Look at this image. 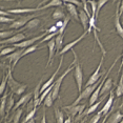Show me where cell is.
I'll list each match as a JSON object with an SVG mask.
<instances>
[{
  "mask_svg": "<svg viewBox=\"0 0 123 123\" xmlns=\"http://www.w3.org/2000/svg\"><path fill=\"white\" fill-rule=\"evenodd\" d=\"M72 53L75 57V72H74V78L76 80V83H77V87H78V91L79 93L82 92V85H83V71L81 68V65L78 61V57H77V54L74 49H72Z\"/></svg>",
  "mask_w": 123,
  "mask_h": 123,
  "instance_id": "obj_1",
  "label": "cell"
},
{
  "mask_svg": "<svg viewBox=\"0 0 123 123\" xmlns=\"http://www.w3.org/2000/svg\"><path fill=\"white\" fill-rule=\"evenodd\" d=\"M75 60L73 61V62L69 64V66H68V68L66 69L65 72L63 73L61 76L58 77V79L55 81V83H54V88H53V91H52V95H53V99H54V101L56 99L58 98V96H59V92H60V87H61V84H62V82H63V80H64V78H65L66 76H68V74L69 72H72L73 71V68H75Z\"/></svg>",
  "mask_w": 123,
  "mask_h": 123,
  "instance_id": "obj_2",
  "label": "cell"
},
{
  "mask_svg": "<svg viewBox=\"0 0 123 123\" xmlns=\"http://www.w3.org/2000/svg\"><path fill=\"white\" fill-rule=\"evenodd\" d=\"M12 72L10 73V77H9V81H7V85H9V87H10L11 91L13 92V94L22 95L24 92H25L27 85L26 84H22V83L18 82L16 79H14V77L12 75Z\"/></svg>",
  "mask_w": 123,
  "mask_h": 123,
  "instance_id": "obj_3",
  "label": "cell"
},
{
  "mask_svg": "<svg viewBox=\"0 0 123 123\" xmlns=\"http://www.w3.org/2000/svg\"><path fill=\"white\" fill-rule=\"evenodd\" d=\"M37 16H39L38 14H31V15H26V16H22L21 18H19L18 20H15L12 24H10V29H12L13 31H16V30H20L21 27H24L27 23L35 19Z\"/></svg>",
  "mask_w": 123,
  "mask_h": 123,
  "instance_id": "obj_4",
  "label": "cell"
},
{
  "mask_svg": "<svg viewBox=\"0 0 123 123\" xmlns=\"http://www.w3.org/2000/svg\"><path fill=\"white\" fill-rule=\"evenodd\" d=\"M103 62H104V55H102L101 59H100V62H99V64H98V66H97V68L95 69V72L91 75V77L88 78L87 82H86V84H85V87L91 86V85H94L95 83L98 82V80L101 79L102 74H105V73H101V66L103 65Z\"/></svg>",
  "mask_w": 123,
  "mask_h": 123,
  "instance_id": "obj_5",
  "label": "cell"
},
{
  "mask_svg": "<svg viewBox=\"0 0 123 123\" xmlns=\"http://www.w3.org/2000/svg\"><path fill=\"white\" fill-rule=\"evenodd\" d=\"M63 110L65 111L71 115V117H76L77 116V119H80L82 117V113L85 108V105L84 104H78L76 106H71V105H65L63 106Z\"/></svg>",
  "mask_w": 123,
  "mask_h": 123,
  "instance_id": "obj_6",
  "label": "cell"
},
{
  "mask_svg": "<svg viewBox=\"0 0 123 123\" xmlns=\"http://www.w3.org/2000/svg\"><path fill=\"white\" fill-rule=\"evenodd\" d=\"M47 34L46 33H43L42 35H40V36H36V37L34 38H31V39H27V40H24V41H22V42H19L17 44H14V47H17V49H26L27 47H30V46H32V45H34V44H36L35 42L36 41H39V40H42V39L45 37Z\"/></svg>",
  "mask_w": 123,
  "mask_h": 123,
  "instance_id": "obj_7",
  "label": "cell"
},
{
  "mask_svg": "<svg viewBox=\"0 0 123 123\" xmlns=\"http://www.w3.org/2000/svg\"><path fill=\"white\" fill-rule=\"evenodd\" d=\"M23 52H24V49H17L16 52H14L13 54L6 56L7 60H9L10 63H11V69H12V71H13L14 68H15L16 64H17L18 61L21 59V57H23Z\"/></svg>",
  "mask_w": 123,
  "mask_h": 123,
  "instance_id": "obj_8",
  "label": "cell"
},
{
  "mask_svg": "<svg viewBox=\"0 0 123 123\" xmlns=\"http://www.w3.org/2000/svg\"><path fill=\"white\" fill-rule=\"evenodd\" d=\"M62 63H63V57H62V56H61V57H60V62H59V65H58L57 69H56L55 73L52 75V77L49 78V79L47 80L46 82H44V83H43L42 87H41V94H42L43 92L45 91V89L49 88L51 85H53V84H54V83H55V81H56V80H55V79H56V76H57V74H58V73H59V71L61 69V66H62Z\"/></svg>",
  "mask_w": 123,
  "mask_h": 123,
  "instance_id": "obj_9",
  "label": "cell"
},
{
  "mask_svg": "<svg viewBox=\"0 0 123 123\" xmlns=\"http://www.w3.org/2000/svg\"><path fill=\"white\" fill-rule=\"evenodd\" d=\"M26 38V36L24 34H22V33H17L15 36H13V37H11L9 39H5V40H1V45H3V44H17L19 42H22V41H24Z\"/></svg>",
  "mask_w": 123,
  "mask_h": 123,
  "instance_id": "obj_10",
  "label": "cell"
},
{
  "mask_svg": "<svg viewBox=\"0 0 123 123\" xmlns=\"http://www.w3.org/2000/svg\"><path fill=\"white\" fill-rule=\"evenodd\" d=\"M87 34H88V32H84V33H83L82 35H81V36H79V37H78L77 39H75L74 41H72V42H69V43H68V44H65V45L63 46V49H61V52L59 53V55H61V56H62L63 54H65L66 52H68V51H72V49H73V47H74L75 45H77V44L79 43L80 41L82 40V39L84 38V37H85V36L87 35Z\"/></svg>",
  "mask_w": 123,
  "mask_h": 123,
  "instance_id": "obj_11",
  "label": "cell"
},
{
  "mask_svg": "<svg viewBox=\"0 0 123 123\" xmlns=\"http://www.w3.org/2000/svg\"><path fill=\"white\" fill-rule=\"evenodd\" d=\"M119 4L120 2L117 5V9H116V13H115V21H114V24H115V29H116V32L120 37L123 39V25L122 23L120 22V13H119Z\"/></svg>",
  "mask_w": 123,
  "mask_h": 123,
  "instance_id": "obj_12",
  "label": "cell"
},
{
  "mask_svg": "<svg viewBox=\"0 0 123 123\" xmlns=\"http://www.w3.org/2000/svg\"><path fill=\"white\" fill-rule=\"evenodd\" d=\"M114 102H115V92H111L108 100L106 101L104 106L100 110V111L102 113L103 116H105V115H107L108 113H110V111L111 110V107H113V105H114Z\"/></svg>",
  "mask_w": 123,
  "mask_h": 123,
  "instance_id": "obj_13",
  "label": "cell"
},
{
  "mask_svg": "<svg viewBox=\"0 0 123 123\" xmlns=\"http://www.w3.org/2000/svg\"><path fill=\"white\" fill-rule=\"evenodd\" d=\"M47 49H49V59H47V64L46 68H49V65L53 63L55 57V52H56V42H55V38L52 39L49 43H47Z\"/></svg>",
  "mask_w": 123,
  "mask_h": 123,
  "instance_id": "obj_14",
  "label": "cell"
},
{
  "mask_svg": "<svg viewBox=\"0 0 123 123\" xmlns=\"http://www.w3.org/2000/svg\"><path fill=\"white\" fill-rule=\"evenodd\" d=\"M63 4H65L66 10H68V12L69 13V15H71L72 17H74L76 21H80L79 20V13H78V11H77L76 5H74L72 3H68V1H63Z\"/></svg>",
  "mask_w": 123,
  "mask_h": 123,
  "instance_id": "obj_15",
  "label": "cell"
},
{
  "mask_svg": "<svg viewBox=\"0 0 123 123\" xmlns=\"http://www.w3.org/2000/svg\"><path fill=\"white\" fill-rule=\"evenodd\" d=\"M79 20L82 24V27L84 30V32L88 31V25H89V17L86 15V13L83 10L79 11Z\"/></svg>",
  "mask_w": 123,
  "mask_h": 123,
  "instance_id": "obj_16",
  "label": "cell"
},
{
  "mask_svg": "<svg viewBox=\"0 0 123 123\" xmlns=\"http://www.w3.org/2000/svg\"><path fill=\"white\" fill-rule=\"evenodd\" d=\"M38 11H41V7H31V9H13V10H9L6 11L9 14H17V15H20V14H29V13H33L38 12Z\"/></svg>",
  "mask_w": 123,
  "mask_h": 123,
  "instance_id": "obj_17",
  "label": "cell"
},
{
  "mask_svg": "<svg viewBox=\"0 0 123 123\" xmlns=\"http://www.w3.org/2000/svg\"><path fill=\"white\" fill-rule=\"evenodd\" d=\"M33 95H34L33 93H27V94H25V95H23V96H22L20 99L18 100V102L15 104L14 108H15V110H19V107H20V106L26 104V103H29L31 100L33 99V98H32Z\"/></svg>",
  "mask_w": 123,
  "mask_h": 123,
  "instance_id": "obj_18",
  "label": "cell"
},
{
  "mask_svg": "<svg viewBox=\"0 0 123 123\" xmlns=\"http://www.w3.org/2000/svg\"><path fill=\"white\" fill-rule=\"evenodd\" d=\"M122 119H123V115L121 114V111H115V113H111L110 115V117H108V119H107V121H106V123H120Z\"/></svg>",
  "mask_w": 123,
  "mask_h": 123,
  "instance_id": "obj_19",
  "label": "cell"
},
{
  "mask_svg": "<svg viewBox=\"0 0 123 123\" xmlns=\"http://www.w3.org/2000/svg\"><path fill=\"white\" fill-rule=\"evenodd\" d=\"M105 98H106V95H104V96H103L102 98H100V100H98V101L95 103V104H93L92 106H89V108H87V110H86V111H85L84 114H83V116H87V115L94 113V111H96L97 108H98V106H99V105L103 102V100H104Z\"/></svg>",
  "mask_w": 123,
  "mask_h": 123,
  "instance_id": "obj_20",
  "label": "cell"
},
{
  "mask_svg": "<svg viewBox=\"0 0 123 123\" xmlns=\"http://www.w3.org/2000/svg\"><path fill=\"white\" fill-rule=\"evenodd\" d=\"M111 87H113V79H111V78H107V79L105 80V82L103 83L101 92H100V95H103V96H104L105 93L110 92L111 89Z\"/></svg>",
  "mask_w": 123,
  "mask_h": 123,
  "instance_id": "obj_21",
  "label": "cell"
},
{
  "mask_svg": "<svg viewBox=\"0 0 123 123\" xmlns=\"http://www.w3.org/2000/svg\"><path fill=\"white\" fill-rule=\"evenodd\" d=\"M52 17H53V19H55V20L60 21V20H62V19H65L66 16L61 7H57V9L54 11V13H53Z\"/></svg>",
  "mask_w": 123,
  "mask_h": 123,
  "instance_id": "obj_22",
  "label": "cell"
},
{
  "mask_svg": "<svg viewBox=\"0 0 123 123\" xmlns=\"http://www.w3.org/2000/svg\"><path fill=\"white\" fill-rule=\"evenodd\" d=\"M7 94H4L2 95V98H1V105H0V116L2 118H4L5 114V110H6V104H7Z\"/></svg>",
  "mask_w": 123,
  "mask_h": 123,
  "instance_id": "obj_23",
  "label": "cell"
},
{
  "mask_svg": "<svg viewBox=\"0 0 123 123\" xmlns=\"http://www.w3.org/2000/svg\"><path fill=\"white\" fill-rule=\"evenodd\" d=\"M63 38H64V35H59V34L55 37L56 52H57L58 54H59V53L61 52V49H63V47H62V45H63Z\"/></svg>",
  "mask_w": 123,
  "mask_h": 123,
  "instance_id": "obj_24",
  "label": "cell"
},
{
  "mask_svg": "<svg viewBox=\"0 0 123 123\" xmlns=\"http://www.w3.org/2000/svg\"><path fill=\"white\" fill-rule=\"evenodd\" d=\"M122 95H123V73H122L121 76H120L118 85H117L116 89H115V96H116L117 98L122 96Z\"/></svg>",
  "mask_w": 123,
  "mask_h": 123,
  "instance_id": "obj_25",
  "label": "cell"
},
{
  "mask_svg": "<svg viewBox=\"0 0 123 123\" xmlns=\"http://www.w3.org/2000/svg\"><path fill=\"white\" fill-rule=\"evenodd\" d=\"M55 117H56V123H64V115L63 113L61 111L58 106H55Z\"/></svg>",
  "mask_w": 123,
  "mask_h": 123,
  "instance_id": "obj_26",
  "label": "cell"
},
{
  "mask_svg": "<svg viewBox=\"0 0 123 123\" xmlns=\"http://www.w3.org/2000/svg\"><path fill=\"white\" fill-rule=\"evenodd\" d=\"M17 33L19 32H16V31H2L1 33H0V37H1V40H5V39H9L11 37H13V36H15Z\"/></svg>",
  "mask_w": 123,
  "mask_h": 123,
  "instance_id": "obj_27",
  "label": "cell"
},
{
  "mask_svg": "<svg viewBox=\"0 0 123 123\" xmlns=\"http://www.w3.org/2000/svg\"><path fill=\"white\" fill-rule=\"evenodd\" d=\"M63 4V1H60V0H52V1L47 2L45 5L41 6V10H45V9H49V7H52V6H61Z\"/></svg>",
  "mask_w": 123,
  "mask_h": 123,
  "instance_id": "obj_28",
  "label": "cell"
},
{
  "mask_svg": "<svg viewBox=\"0 0 123 123\" xmlns=\"http://www.w3.org/2000/svg\"><path fill=\"white\" fill-rule=\"evenodd\" d=\"M11 72H12V69H11V68H9V69H7V74L5 75V76L3 77V79H2L1 86H0V94L1 95L4 93V89H5V86H6V84H7V81H9V77H10Z\"/></svg>",
  "mask_w": 123,
  "mask_h": 123,
  "instance_id": "obj_29",
  "label": "cell"
},
{
  "mask_svg": "<svg viewBox=\"0 0 123 123\" xmlns=\"http://www.w3.org/2000/svg\"><path fill=\"white\" fill-rule=\"evenodd\" d=\"M39 23H40V19L35 18V19H33V20H31L29 23H27L26 25L23 27V30H33V29H36V27L39 25Z\"/></svg>",
  "mask_w": 123,
  "mask_h": 123,
  "instance_id": "obj_30",
  "label": "cell"
},
{
  "mask_svg": "<svg viewBox=\"0 0 123 123\" xmlns=\"http://www.w3.org/2000/svg\"><path fill=\"white\" fill-rule=\"evenodd\" d=\"M36 111H37V107L33 108V110L31 111H29L26 116L24 117V119L22 120V122H21V123H27V122L30 121V120L34 119V117H35V115H36Z\"/></svg>",
  "mask_w": 123,
  "mask_h": 123,
  "instance_id": "obj_31",
  "label": "cell"
},
{
  "mask_svg": "<svg viewBox=\"0 0 123 123\" xmlns=\"http://www.w3.org/2000/svg\"><path fill=\"white\" fill-rule=\"evenodd\" d=\"M14 97H13V95H11V96L9 97V100H7V104H6V110H5V116H9V114H10V111L12 108H14Z\"/></svg>",
  "mask_w": 123,
  "mask_h": 123,
  "instance_id": "obj_32",
  "label": "cell"
},
{
  "mask_svg": "<svg viewBox=\"0 0 123 123\" xmlns=\"http://www.w3.org/2000/svg\"><path fill=\"white\" fill-rule=\"evenodd\" d=\"M15 47L12 46V47H5V49H1V53H0V55H1V57H3V56H9L11 54H13L15 51Z\"/></svg>",
  "mask_w": 123,
  "mask_h": 123,
  "instance_id": "obj_33",
  "label": "cell"
},
{
  "mask_svg": "<svg viewBox=\"0 0 123 123\" xmlns=\"http://www.w3.org/2000/svg\"><path fill=\"white\" fill-rule=\"evenodd\" d=\"M43 103H44V105H45V106H47V107H51V106L53 105V103H54V99H53L52 92L46 96V98L44 99Z\"/></svg>",
  "mask_w": 123,
  "mask_h": 123,
  "instance_id": "obj_34",
  "label": "cell"
},
{
  "mask_svg": "<svg viewBox=\"0 0 123 123\" xmlns=\"http://www.w3.org/2000/svg\"><path fill=\"white\" fill-rule=\"evenodd\" d=\"M69 19H71V17H69V16H66L65 19L63 20V26L61 27V29L58 30V32H57L59 35H64V31H65L66 25H68V23L69 22Z\"/></svg>",
  "mask_w": 123,
  "mask_h": 123,
  "instance_id": "obj_35",
  "label": "cell"
},
{
  "mask_svg": "<svg viewBox=\"0 0 123 123\" xmlns=\"http://www.w3.org/2000/svg\"><path fill=\"white\" fill-rule=\"evenodd\" d=\"M22 113H23V110H22V108H19V110H17V111H16L15 115H14L13 123H19V120H20V118H21Z\"/></svg>",
  "mask_w": 123,
  "mask_h": 123,
  "instance_id": "obj_36",
  "label": "cell"
},
{
  "mask_svg": "<svg viewBox=\"0 0 123 123\" xmlns=\"http://www.w3.org/2000/svg\"><path fill=\"white\" fill-rule=\"evenodd\" d=\"M106 0H100V1L97 2V12H96V20L98 19V16H99V13H100V10H101V7L103 6L104 4H106Z\"/></svg>",
  "mask_w": 123,
  "mask_h": 123,
  "instance_id": "obj_37",
  "label": "cell"
},
{
  "mask_svg": "<svg viewBox=\"0 0 123 123\" xmlns=\"http://www.w3.org/2000/svg\"><path fill=\"white\" fill-rule=\"evenodd\" d=\"M37 49H38V43L37 44H34V45H32V46H30V47H27L26 49H24L23 56H26V55H29L30 53H33V52L37 51Z\"/></svg>",
  "mask_w": 123,
  "mask_h": 123,
  "instance_id": "obj_38",
  "label": "cell"
},
{
  "mask_svg": "<svg viewBox=\"0 0 123 123\" xmlns=\"http://www.w3.org/2000/svg\"><path fill=\"white\" fill-rule=\"evenodd\" d=\"M97 2L98 1H87V3L91 4L92 6V16L96 18V12H97Z\"/></svg>",
  "mask_w": 123,
  "mask_h": 123,
  "instance_id": "obj_39",
  "label": "cell"
},
{
  "mask_svg": "<svg viewBox=\"0 0 123 123\" xmlns=\"http://www.w3.org/2000/svg\"><path fill=\"white\" fill-rule=\"evenodd\" d=\"M58 35V33H53V34H49V35H46L45 37H44L41 41H39V43H42V42H45V41H51L52 39H54V37H56V36Z\"/></svg>",
  "mask_w": 123,
  "mask_h": 123,
  "instance_id": "obj_40",
  "label": "cell"
},
{
  "mask_svg": "<svg viewBox=\"0 0 123 123\" xmlns=\"http://www.w3.org/2000/svg\"><path fill=\"white\" fill-rule=\"evenodd\" d=\"M16 19L15 18H7V17H4V16H0V22L1 23H13Z\"/></svg>",
  "mask_w": 123,
  "mask_h": 123,
  "instance_id": "obj_41",
  "label": "cell"
},
{
  "mask_svg": "<svg viewBox=\"0 0 123 123\" xmlns=\"http://www.w3.org/2000/svg\"><path fill=\"white\" fill-rule=\"evenodd\" d=\"M101 116H103L101 111H98L97 115H95L94 117H92V120L89 123H98V121L100 120V118H101Z\"/></svg>",
  "mask_w": 123,
  "mask_h": 123,
  "instance_id": "obj_42",
  "label": "cell"
},
{
  "mask_svg": "<svg viewBox=\"0 0 123 123\" xmlns=\"http://www.w3.org/2000/svg\"><path fill=\"white\" fill-rule=\"evenodd\" d=\"M82 4H83V11H84V12L86 13V15L88 16L89 18L92 17V15L91 14H89V12H88V9H87V1H85V0H83L82 1Z\"/></svg>",
  "mask_w": 123,
  "mask_h": 123,
  "instance_id": "obj_43",
  "label": "cell"
},
{
  "mask_svg": "<svg viewBox=\"0 0 123 123\" xmlns=\"http://www.w3.org/2000/svg\"><path fill=\"white\" fill-rule=\"evenodd\" d=\"M66 1H68V3H72V4L76 5V6H78V7H81V6H83V4H82V1H76V0H66Z\"/></svg>",
  "mask_w": 123,
  "mask_h": 123,
  "instance_id": "obj_44",
  "label": "cell"
},
{
  "mask_svg": "<svg viewBox=\"0 0 123 123\" xmlns=\"http://www.w3.org/2000/svg\"><path fill=\"white\" fill-rule=\"evenodd\" d=\"M55 25L57 26V29H58V30H59V29H61V27L63 26V21H62V20H60V21H57V23H56Z\"/></svg>",
  "mask_w": 123,
  "mask_h": 123,
  "instance_id": "obj_45",
  "label": "cell"
},
{
  "mask_svg": "<svg viewBox=\"0 0 123 123\" xmlns=\"http://www.w3.org/2000/svg\"><path fill=\"white\" fill-rule=\"evenodd\" d=\"M119 13H120V16L123 14V1H121L119 4Z\"/></svg>",
  "mask_w": 123,
  "mask_h": 123,
  "instance_id": "obj_46",
  "label": "cell"
},
{
  "mask_svg": "<svg viewBox=\"0 0 123 123\" xmlns=\"http://www.w3.org/2000/svg\"><path fill=\"white\" fill-rule=\"evenodd\" d=\"M41 123H47V122H46V116H45V110H43V116H42V120H41Z\"/></svg>",
  "mask_w": 123,
  "mask_h": 123,
  "instance_id": "obj_47",
  "label": "cell"
},
{
  "mask_svg": "<svg viewBox=\"0 0 123 123\" xmlns=\"http://www.w3.org/2000/svg\"><path fill=\"white\" fill-rule=\"evenodd\" d=\"M123 68V54L121 55V66H120V69H119V73H120V71Z\"/></svg>",
  "mask_w": 123,
  "mask_h": 123,
  "instance_id": "obj_48",
  "label": "cell"
},
{
  "mask_svg": "<svg viewBox=\"0 0 123 123\" xmlns=\"http://www.w3.org/2000/svg\"><path fill=\"white\" fill-rule=\"evenodd\" d=\"M64 123H72V117H68V118L64 121Z\"/></svg>",
  "mask_w": 123,
  "mask_h": 123,
  "instance_id": "obj_49",
  "label": "cell"
},
{
  "mask_svg": "<svg viewBox=\"0 0 123 123\" xmlns=\"http://www.w3.org/2000/svg\"><path fill=\"white\" fill-rule=\"evenodd\" d=\"M122 106H123V95H122V102H121V104H120L119 108H122Z\"/></svg>",
  "mask_w": 123,
  "mask_h": 123,
  "instance_id": "obj_50",
  "label": "cell"
},
{
  "mask_svg": "<svg viewBox=\"0 0 123 123\" xmlns=\"http://www.w3.org/2000/svg\"><path fill=\"white\" fill-rule=\"evenodd\" d=\"M27 123H35V118H34V119H32V120H30V121L27 122Z\"/></svg>",
  "mask_w": 123,
  "mask_h": 123,
  "instance_id": "obj_51",
  "label": "cell"
},
{
  "mask_svg": "<svg viewBox=\"0 0 123 123\" xmlns=\"http://www.w3.org/2000/svg\"><path fill=\"white\" fill-rule=\"evenodd\" d=\"M86 120H87V119H86V118H85L84 120H82V121H81L80 123H86Z\"/></svg>",
  "mask_w": 123,
  "mask_h": 123,
  "instance_id": "obj_52",
  "label": "cell"
},
{
  "mask_svg": "<svg viewBox=\"0 0 123 123\" xmlns=\"http://www.w3.org/2000/svg\"><path fill=\"white\" fill-rule=\"evenodd\" d=\"M120 123H123V119H122V120H121V122H120Z\"/></svg>",
  "mask_w": 123,
  "mask_h": 123,
  "instance_id": "obj_53",
  "label": "cell"
},
{
  "mask_svg": "<svg viewBox=\"0 0 123 123\" xmlns=\"http://www.w3.org/2000/svg\"><path fill=\"white\" fill-rule=\"evenodd\" d=\"M122 25H123V20H122Z\"/></svg>",
  "mask_w": 123,
  "mask_h": 123,
  "instance_id": "obj_54",
  "label": "cell"
},
{
  "mask_svg": "<svg viewBox=\"0 0 123 123\" xmlns=\"http://www.w3.org/2000/svg\"><path fill=\"white\" fill-rule=\"evenodd\" d=\"M76 123H79V122H76Z\"/></svg>",
  "mask_w": 123,
  "mask_h": 123,
  "instance_id": "obj_55",
  "label": "cell"
},
{
  "mask_svg": "<svg viewBox=\"0 0 123 123\" xmlns=\"http://www.w3.org/2000/svg\"><path fill=\"white\" fill-rule=\"evenodd\" d=\"M49 123H51V122H49Z\"/></svg>",
  "mask_w": 123,
  "mask_h": 123,
  "instance_id": "obj_56",
  "label": "cell"
}]
</instances>
